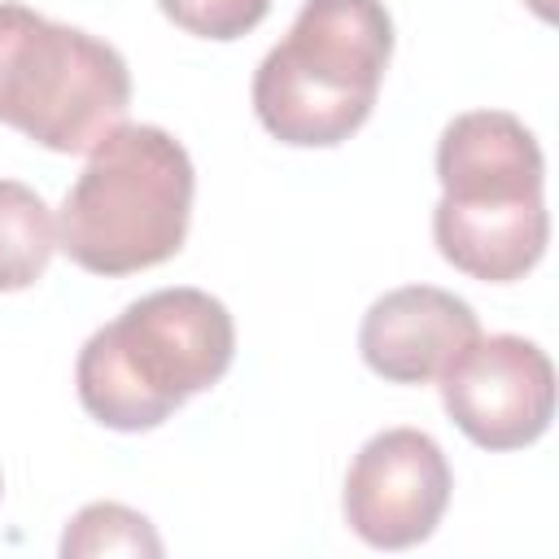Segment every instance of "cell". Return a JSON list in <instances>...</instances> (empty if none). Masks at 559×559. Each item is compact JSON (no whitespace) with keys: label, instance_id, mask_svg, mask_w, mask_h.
<instances>
[{"label":"cell","instance_id":"cell-1","mask_svg":"<svg viewBox=\"0 0 559 559\" xmlns=\"http://www.w3.org/2000/svg\"><path fill=\"white\" fill-rule=\"evenodd\" d=\"M236 358V323L205 288H157L96 328L74 362L83 411L114 432L166 424Z\"/></svg>","mask_w":559,"mask_h":559},{"label":"cell","instance_id":"cell-2","mask_svg":"<svg viewBox=\"0 0 559 559\" xmlns=\"http://www.w3.org/2000/svg\"><path fill=\"white\" fill-rule=\"evenodd\" d=\"M197 170L188 148L153 127L122 122L92 153L61 201L57 249L92 275L148 271L179 253Z\"/></svg>","mask_w":559,"mask_h":559},{"label":"cell","instance_id":"cell-3","mask_svg":"<svg viewBox=\"0 0 559 559\" xmlns=\"http://www.w3.org/2000/svg\"><path fill=\"white\" fill-rule=\"evenodd\" d=\"M389 57L393 17L380 0H306L253 74V114L280 144L332 148L371 118Z\"/></svg>","mask_w":559,"mask_h":559},{"label":"cell","instance_id":"cell-4","mask_svg":"<svg viewBox=\"0 0 559 559\" xmlns=\"http://www.w3.org/2000/svg\"><path fill=\"white\" fill-rule=\"evenodd\" d=\"M122 52L79 26L0 0V122L52 153H92L127 122Z\"/></svg>","mask_w":559,"mask_h":559},{"label":"cell","instance_id":"cell-5","mask_svg":"<svg viewBox=\"0 0 559 559\" xmlns=\"http://www.w3.org/2000/svg\"><path fill=\"white\" fill-rule=\"evenodd\" d=\"M437 380L445 415L480 450H524L555 419V367L537 341L476 336Z\"/></svg>","mask_w":559,"mask_h":559},{"label":"cell","instance_id":"cell-6","mask_svg":"<svg viewBox=\"0 0 559 559\" xmlns=\"http://www.w3.org/2000/svg\"><path fill=\"white\" fill-rule=\"evenodd\" d=\"M450 485V463L428 432L384 428L345 472V524L376 550L419 546L441 524Z\"/></svg>","mask_w":559,"mask_h":559},{"label":"cell","instance_id":"cell-7","mask_svg":"<svg viewBox=\"0 0 559 559\" xmlns=\"http://www.w3.org/2000/svg\"><path fill=\"white\" fill-rule=\"evenodd\" d=\"M476 336L480 319L463 297L432 284H406L367 306L358 354L389 384H428Z\"/></svg>","mask_w":559,"mask_h":559},{"label":"cell","instance_id":"cell-8","mask_svg":"<svg viewBox=\"0 0 559 559\" xmlns=\"http://www.w3.org/2000/svg\"><path fill=\"white\" fill-rule=\"evenodd\" d=\"M441 197L463 205H502L542 197L546 157L533 131L507 109H467L437 140Z\"/></svg>","mask_w":559,"mask_h":559},{"label":"cell","instance_id":"cell-9","mask_svg":"<svg viewBox=\"0 0 559 559\" xmlns=\"http://www.w3.org/2000/svg\"><path fill=\"white\" fill-rule=\"evenodd\" d=\"M432 240L441 258L485 284H511L528 275L550 240L546 197L502 201V205H463L441 197L432 210Z\"/></svg>","mask_w":559,"mask_h":559},{"label":"cell","instance_id":"cell-10","mask_svg":"<svg viewBox=\"0 0 559 559\" xmlns=\"http://www.w3.org/2000/svg\"><path fill=\"white\" fill-rule=\"evenodd\" d=\"M57 249V223L48 201L17 183L0 179V293L31 288Z\"/></svg>","mask_w":559,"mask_h":559},{"label":"cell","instance_id":"cell-11","mask_svg":"<svg viewBox=\"0 0 559 559\" xmlns=\"http://www.w3.org/2000/svg\"><path fill=\"white\" fill-rule=\"evenodd\" d=\"M61 555L66 559H87V555H162V537L153 533V524L122 507V502H92L83 507L66 537H61Z\"/></svg>","mask_w":559,"mask_h":559},{"label":"cell","instance_id":"cell-12","mask_svg":"<svg viewBox=\"0 0 559 559\" xmlns=\"http://www.w3.org/2000/svg\"><path fill=\"white\" fill-rule=\"evenodd\" d=\"M157 4L175 26L201 39H240L271 13V0H157Z\"/></svg>","mask_w":559,"mask_h":559},{"label":"cell","instance_id":"cell-13","mask_svg":"<svg viewBox=\"0 0 559 559\" xmlns=\"http://www.w3.org/2000/svg\"><path fill=\"white\" fill-rule=\"evenodd\" d=\"M533 9H537V17H555V4L550 0H528Z\"/></svg>","mask_w":559,"mask_h":559}]
</instances>
